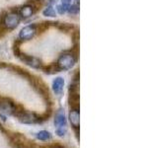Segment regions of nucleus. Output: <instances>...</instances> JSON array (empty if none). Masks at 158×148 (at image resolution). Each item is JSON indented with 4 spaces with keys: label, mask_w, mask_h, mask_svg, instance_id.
<instances>
[{
    "label": "nucleus",
    "mask_w": 158,
    "mask_h": 148,
    "mask_svg": "<svg viewBox=\"0 0 158 148\" xmlns=\"http://www.w3.org/2000/svg\"><path fill=\"white\" fill-rule=\"evenodd\" d=\"M58 1H59V0H48V5H52V6H53V5L56 4Z\"/></svg>",
    "instance_id": "nucleus-15"
},
{
    "label": "nucleus",
    "mask_w": 158,
    "mask_h": 148,
    "mask_svg": "<svg viewBox=\"0 0 158 148\" xmlns=\"http://www.w3.org/2000/svg\"><path fill=\"white\" fill-rule=\"evenodd\" d=\"M64 87V80L62 77H56L52 82V90L56 93V95L60 96L63 91Z\"/></svg>",
    "instance_id": "nucleus-8"
},
{
    "label": "nucleus",
    "mask_w": 158,
    "mask_h": 148,
    "mask_svg": "<svg viewBox=\"0 0 158 148\" xmlns=\"http://www.w3.org/2000/svg\"><path fill=\"white\" fill-rule=\"evenodd\" d=\"M37 138L39 140L47 141V140H49L52 138V134L47 130H42V131L37 133Z\"/></svg>",
    "instance_id": "nucleus-12"
},
{
    "label": "nucleus",
    "mask_w": 158,
    "mask_h": 148,
    "mask_svg": "<svg viewBox=\"0 0 158 148\" xmlns=\"http://www.w3.org/2000/svg\"><path fill=\"white\" fill-rule=\"evenodd\" d=\"M21 22V17L18 12H10L6 14L3 18V25L8 30H13Z\"/></svg>",
    "instance_id": "nucleus-3"
},
{
    "label": "nucleus",
    "mask_w": 158,
    "mask_h": 148,
    "mask_svg": "<svg viewBox=\"0 0 158 148\" xmlns=\"http://www.w3.org/2000/svg\"><path fill=\"white\" fill-rule=\"evenodd\" d=\"M43 14L44 16L46 17H51V18H53L56 16V9L53 8L52 5H48L47 8L43 11Z\"/></svg>",
    "instance_id": "nucleus-11"
},
{
    "label": "nucleus",
    "mask_w": 158,
    "mask_h": 148,
    "mask_svg": "<svg viewBox=\"0 0 158 148\" xmlns=\"http://www.w3.org/2000/svg\"><path fill=\"white\" fill-rule=\"evenodd\" d=\"M61 3L65 4V5H70L71 4V0H61Z\"/></svg>",
    "instance_id": "nucleus-16"
},
{
    "label": "nucleus",
    "mask_w": 158,
    "mask_h": 148,
    "mask_svg": "<svg viewBox=\"0 0 158 148\" xmlns=\"http://www.w3.org/2000/svg\"><path fill=\"white\" fill-rule=\"evenodd\" d=\"M17 110L16 105L8 99H3L0 101V112L6 116L15 115Z\"/></svg>",
    "instance_id": "nucleus-6"
},
{
    "label": "nucleus",
    "mask_w": 158,
    "mask_h": 148,
    "mask_svg": "<svg viewBox=\"0 0 158 148\" xmlns=\"http://www.w3.org/2000/svg\"><path fill=\"white\" fill-rule=\"evenodd\" d=\"M69 8V5H65V4H57L56 5V12L60 15H63L67 12V10Z\"/></svg>",
    "instance_id": "nucleus-13"
},
{
    "label": "nucleus",
    "mask_w": 158,
    "mask_h": 148,
    "mask_svg": "<svg viewBox=\"0 0 158 148\" xmlns=\"http://www.w3.org/2000/svg\"><path fill=\"white\" fill-rule=\"evenodd\" d=\"M22 60L26 64H28L29 66H32L33 68H41L42 67V62L37 57H34L31 56H24L22 57Z\"/></svg>",
    "instance_id": "nucleus-9"
},
{
    "label": "nucleus",
    "mask_w": 158,
    "mask_h": 148,
    "mask_svg": "<svg viewBox=\"0 0 158 148\" xmlns=\"http://www.w3.org/2000/svg\"><path fill=\"white\" fill-rule=\"evenodd\" d=\"M19 118V121H21L22 123H36L41 121L40 117L34 113H28V112H25V111H21L20 113H18L16 115Z\"/></svg>",
    "instance_id": "nucleus-5"
},
{
    "label": "nucleus",
    "mask_w": 158,
    "mask_h": 148,
    "mask_svg": "<svg viewBox=\"0 0 158 148\" xmlns=\"http://www.w3.org/2000/svg\"><path fill=\"white\" fill-rule=\"evenodd\" d=\"M76 63V57L72 53H63L58 57L56 66L59 70H69Z\"/></svg>",
    "instance_id": "nucleus-2"
},
{
    "label": "nucleus",
    "mask_w": 158,
    "mask_h": 148,
    "mask_svg": "<svg viewBox=\"0 0 158 148\" xmlns=\"http://www.w3.org/2000/svg\"><path fill=\"white\" fill-rule=\"evenodd\" d=\"M48 148H64V147H62L61 145H58V144H53V145L49 146V147H48Z\"/></svg>",
    "instance_id": "nucleus-17"
},
{
    "label": "nucleus",
    "mask_w": 158,
    "mask_h": 148,
    "mask_svg": "<svg viewBox=\"0 0 158 148\" xmlns=\"http://www.w3.org/2000/svg\"><path fill=\"white\" fill-rule=\"evenodd\" d=\"M35 13V8L33 5L31 4H26L22 6L20 8V11H19V15L20 17L23 18V19H28V18H31Z\"/></svg>",
    "instance_id": "nucleus-7"
},
{
    "label": "nucleus",
    "mask_w": 158,
    "mask_h": 148,
    "mask_svg": "<svg viewBox=\"0 0 158 148\" xmlns=\"http://www.w3.org/2000/svg\"><path fill=\"white\" fill-rule=\"evenodd\" d=\"M54 125L56 126V133L58 136H64L67 131L66 126V118H65V113L63 109H58L54 116Z\"/></svg>",
    "instance_id": "nucleus-1"
},
{
    "label": "nucleus",
    "mask_w": 158,
    "mask_h": 148,
    "mask_svg": "<svg viewBox=\"0 0 158 148\" xmlns=\"http://www.w3.org/2000/svg\"><path fill=\"white\" fill-rule=\"evenodd\" d=\"M37 34V27L35 25H28L21 29L19 32V39L23 42H28L36 36Z\"/></svg>",
    "instance_id": "nucleus-4"
},
{
    "label": "nucleus",
    "mask_w": 158,
    "mask_h": 148,
    "mask_svg": "<svg viewBox=\"0 0 158 148\" xmlns=\"http://www.w3.org/2000/svg\"><path fill=\"white\" fill-rule=\"evenodd\" d=\"M67 12L72 14V15H76L79 12V6H78V4H72V5L70 4V5H69V8L67 10Z\"/></svg>",
    "instance_id": "nucleus-14"
},
{
    "label": "nucleus",
    "mask_w": 158,
    "mask_h": 148,
    "mask_svg": "<svg viewBox=\"0 0 158 148\" xmlns=\"http://www.w3.org/2000/svg\"><path fill=\"white\" fill-rule=\"evenodd\" d=\"M69 121L74 130H78L79 127V110L78 109H72L69 113Z\"/></svg>",
    "instance_id": "nucleus-10"
}]
</instances>
